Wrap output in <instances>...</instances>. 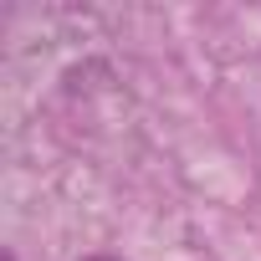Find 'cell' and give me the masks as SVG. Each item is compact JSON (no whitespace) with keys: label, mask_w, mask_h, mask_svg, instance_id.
Instances as JSON below:
<instances>
[{"label":"cell","mask_w":261,"mask_h":261,"mask_svg":"<svg viewBox=\"0 0 261 261\" xmlns=\"http://www.w3.org/2000/svg\"><path fill=\"white\" fill-rule=\"evenodd\" d=\"M82 261H118V256H82Z\"/></svg>","instance_id":"cell-1"}]
</instances>
